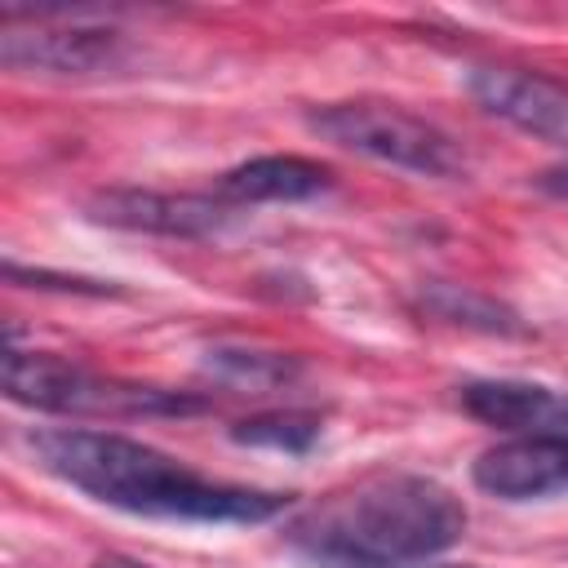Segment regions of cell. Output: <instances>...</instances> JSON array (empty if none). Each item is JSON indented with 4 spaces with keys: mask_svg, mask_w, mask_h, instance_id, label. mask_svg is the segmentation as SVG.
I'll list each match as a JSON object with an SVG mask.
<instances>
[{
    "mask_svg": "<svg viewBox=\"0 0 568 568\" xmlns=\"http://www.w3.org/2000/svg\"><path fill=\"white\" fill-rule=\"evenodd\" d=\"M333 173L306 155H257L222 178V195L235 204H293L328 191Z\"/></svg>",
    "mask_w": 568,
    "mask_h": 568,
    "instance_id": "30bf717a",
    "label": "cell"
},
{
    "mask_svg": "<svg viewBox=\"0 0 568 568\" xmlns=\"http://www.w3.org/2000/svg\"><path fill=\"white\" fill-rule=\"evenodd\" d=\"M31 22H4L0 62L9 71H49V75H102L124 62V40L111 27L80 22L62 9L27 13Z\"/></svg>",
    "mask_w": 568,
    "mask_h": 568,
    "instance_id": "5b68a950",
    "label": "cell"
},
{
    "mask_svg": "<svg viewBox=\"0 0 568 568\" xmlns=\"http://www.w3.org/2000/svg\"><path fill=\"white\" fill-rule=\"evenodd\" d=\"M541 186H546V191H555V195H564V200H568V169H555V173H546V178H541Z\"/></svg>",
    "mask_w": 568,
    "mask_h": 568,
    "instance_id": "2e32d148",
    "label": "cell"
},
{
    "mask_svg": "<svg viewBox=\"0 0 568 568\" xmlns=\"http://www.w3.org/2000/svg\"><path fill=\"white\" fill-rule=\"evenodd\" d=\"M84 217L120 231H146L169 240H204L231 222V209L209 195H173V191H138L111 186L84 200Z\"/></svg>",
    "mask_w": 568,
    "mask_h": 568,
    "instance_id": "8992f818",
    "label": "cell"
},
{
    "mask_svg": "<svg viewBox=\"0 0 568 568\" xmlns=\"http://www.w3.org/2000/svg\"><path fill=\"white\" fill-rule=\"evenodd\" d=\"M93 568H151V564L129 559V555H98V559H93Z\"/></svg>",
    "mask_w": 568,
    "mask_h": 568,
    "instance_id": "9a60e30c",
    "label": "cell"
},
{
    "mask_svg": "<svg viewBox=\"0 0 568 568\" xmlns=\"http://www.w3.org/2000/svg\"><path fill=\"white\" fill-rule=\"evenodd\" d=\"M470 479L479 493L501 501H532L568 488V430L550 435H519L506 439L470 466Z\"/></svg>",
    "mask_w": 568,
    "mask_h": 568,
    "instance_id": "ba28073f",
    "label": "cell"
},
{
    "mask_svg": "<svg viewBox=\"0 0 568 568\" xmlns=\"http://www.w3.org/2000/svg\"><path fill=\"white\" fill-rule=\"evenodd\" d=\"M0 382L13 404L40 408V413H191L200 399L155 390V386H129L98 377L62 355L44 351H4Z\"/></svg>",
    "mask_w": 568,
    "mask_h": 568,
    "instance_id": "277c9868",
    "label": "cell"
},
{
    "mask_svg": "<svg viewBox=\"0 0 568 568\" xmlns=\"http://www.w3.org/2000/svg\"><path fill=\"white\" fill-rule=\"evenodd\" d=\"M422 311L435 315V320H448V324H466V328H484V333H515V315L479 293H466L457 284H430L422 293Z\"/></svg>",
    "mask_w": 568,
    "mask_h": 568,
    "instance_id": "7c38bea8",
    "label": "cell"
},
{
    "mask_svg": "<svg viewBox=\"0 0 568 568\" xmlns=\"http://www.w3.org/2000/svg\"><path fill=\"white\" fill-rule=\"evenodd\" d=\"M462 408L497 430L550 435V426H568V399L537 382H470L462 386Z\"/></svg>",
    "mask_w": 568,
    "mask_h": 568,
    "instance_id": "9c48e42d",
    "label": "cell"
},
{
    "mask_svg": "<svg viewBox=\"0 0 568 568\" xmlns=\"http://www.w3.org/2000/svg\"><path fill=\"white\" fill-rule=\"evenodd\" d=\"M204 373L235 386V390H271L284 386L297 373L293 355H275V351H244V346H213L204 351Z\"/></svg>",
    "mask_w": 568,
    "mask_h": 568,
    "instance_id": "8fae6325",
    "label": "cell"
},
{
    "mask_svg": "<svg viewBox=\"0 0 568 568\" xmlns=\"http://www.w3.org/2000/svg\"><path fill=\"white\" fill-rule=\"evenodd\" d=\"M466 532V506L426 475H373L311 506L293 546L324 568H413Z\"/></svg>",
    "mask_w": 568,
    "mask_h": 568,
    "instance_id": "7a4b0ae2",
    "label": "cell"
},
{
    "mask_svg": "<svg viewBox=\"0 0 568 568\" xmlns=\"http://www.w3.org/2000/svg\"><path fill=\"white\" fill-rule=\"evenodd\" d=\"M4 280H9V284H22V280H27V288L93 293V297H106V293H115V284H102V280H80V275H49V271H22L18 262H4Z\"/></svg>",
    "mask_w": 568,
    "mask_h": 568,
    "instance_id": "5bb4252c",
    "label": "cell"
},
{
    "mask_svg": "<svg viewBox=\"0 0 568 568\" xmlns=\"http://www.w3.org/2000/svg\"><path fill=\"white\" fill-rule=\"evenodd\" d=\"M235 444L248 448H275V453H306L320 439V417L315 413H266L248 417L231 430Z\"/></svg>",
    "mask_w": 568,
    "mask_h": 568,
    "instance_id": "4fadbf2b",
    "label": "cell"
},
{
    "mask_svg": "<svg viewBox=\"0 0 568 568\" xmlns=\"http://www.w3.org/2000/svg\"><path fill=\"white\" fill-rule=\"evenodd\" d=\"M466 89L488 115L515 124L519 133L568 146V84L519 67H470Z\"/></svg>",
    "mask_w": 568,
    "mask_h": 568,
    "instance_id": "52a82bcc",
    "label": "cell"
},
{
    "mask_svg": "<svg viewBox=\"0 0 568 568\" xmlns=\"http://www.w3.org/2000/svg\"><path fill=\"white\" fill-rule=\"evenodd\" d=\"M306 129L342 151L368 155L417 178L444 182L466 173V151L457 146V138L395 102H328L306 115Z\"/></svg>",
    "mask_w": 568,
    "mask_h": 568,
    "instance_id": "3957f363",
    "label": "cell"
},
{
    "mask_svg": "<svg viewBox=\"0 0 568 568\" xmlns=\"http://www.w3.org/2000/svg\"><path fill=\"white\" fill-rule=\"evenodd\" d=\"M27 444L49 475L129 515L186 519V524H262L288 506L284 493L204 479L182 462L164 457L160 448L115 430L62 426V430H36Z\"/></svg>",
    "mask_w": 568,
    "mask_h": 568,
    "instance_id": "6da1fadb",
    "label": "cell"
}]
</instances>
